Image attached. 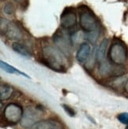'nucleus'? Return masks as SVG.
Instances as JSON below:
<instances>
[{
	"label": "nucleus",
	"mask_w": 128,
	"mask_h": 129,
	"mask_svg": "<svg viewBox=\"0 0 128 129\" xmlns=\"http://www.w3.org/2000/svg\"><path fill=\"white\" fill-rule=\"evenodd\" d=\"M44 58L46 64L56 71H61L65 64V57L59 49L53 47L44 48Z\"/></svg>",
	"instance_id": "1"
},
{
	"label": "nucleus",
	"mask_w": 128,
	"mask_h": 129,
	"mask_svg": "<svg viewBox=\"0 0 128 129\" xmlns=\"http://www.w3.org/2000/svg\"><path fill=\"white\" fill-rule=\"evenodd\" d=\"M109 59L112 64H116V66H123L127 61V50L124 45L121 43L116 42L114 43L108 52Z\"/></svg>",
	"instance_id": "2"
},
{
	"label": "nucleus",
	"mask_w": 128,
	"mask_h": 129,
	"mask_svg": "<svg viewBox=\"0 0 128 129\" xmlns=\"http://www.w3.org/2000/svg\"><path fill=\"white\" fill-rule=\"evenodd\" d=\"M42 117L43 113L40 109L35 107H28L24 111L22 118L21 120V125L25 128H30L36 123L39 122Z\"/></svg>",
	"instance_id": "3"
},
{
	"label": "nucleus",
	"mask_w": 128,
	"mask_h": 129,
	"mask_svg": "<svg viewBox=\"0 0 128 129\" xmlns=\"http://www.w3.org/2000/svg\"><path fill=\"white\" fill-rule=\"evenodd\" d=\"M22 107L17 103H9L6 105L3 111V116L6 120L10 124H17L21 121L23 116Z\"/></svg>",
	"instance_id": "4"
},
{
	"label": "nucleus",
	"mask_w": 128,
	"mask_h": 129,
	"mask_svg": "<svg viewBox=\"0 0 128 129\" xmlns=\"http://www.w3.org/2000/svg\"><path fill=\"white\" fill-rule=\"evenodd\" d=\"M79 23L81 28L86 32L96 31L97 22L94 16L89 11H83L79 16Z\"/></svg>",
	"instance_id": "5"
},
{
	"label": "nucleus",
	"mask_w": 128,
	"mask_h": 129,
	"mask_svg": "<svg viewBox=\"0 0 128 129\" xmlns=\"http://www.w3.org/2000/svg\"><path fill=\"white\" fill-rule=\"evenodd\" d=\"M53 40L55 44L56 45L57 48H58L61 52L65 55L67 56L70 54V49H71V44L69 40V39L67 38V36L61 33H56L53 36Z\"/></svg>",
	"instance_id": "6"
},
{
	"label": "nucleus",
	"mask_w": 128,
	"mask_h": 129,
	"mask_svg": "<svg viewBox=\"0 0 128 129\" xmlns=\"http://www.w3.org/2000/svg\"><path fill=\"white\" fill-rule=\"evenodd\" d=\"M60 24L64 28H71L77 24L76 14L72 9L67 8L60 17Z\"/></svg>",
	"instance_id": "7"
},
{
	"label": "nucleus",
	"mask_w": 128,
	"mask_h": 129,
	"mask_svg": "<svg viewBox=\"0 0 128 129\" xmlns=\"http://www.w3.org/2000/svg\"><path fill=\"white\" fill-rule=\"evenodd\" d=\"M91 54V47L87 43H83L80 45V47L77 51L76 58L80 63L86 62Z\"/></svg>",
	"instance_id": "8"
},
{
	"label": "nucleus",
	"mask_w": 128,
	"mask_h": 129,
	"mask_svg": "<svg viewBox=\"0 0 128 129\" xmlns=\"http://www.w3.org/2000/svg\"><path fill=\"white\" fill-rule=\"evenodd\" d=\"M30 129H62V127L56 120H45L37 122L33 126H32Z\"/></svg>",
	"instance_id": "9"
},
{
	"label": "nucleus",
	"mask_w": 128,
	"mask_h": 129,
	"mask_svg": "<svg viewBox=\"0 0 128 129\" xmlns=\"http://www.w3.org/2000/svg\"><path fill=\"white\" fill-rule=\"evenodd\" d=\"M6 34L9 39L13 40H21L22 39V31L14 23L10 22L8 29H7V31H6Z\"/></svg>",
	"instance_id": "10"
},
{
	"label": "nucleus",
	"mask_w": 128,
	"mask_h": 129,
	"mask_svg": "<svg viewBox=\"0 0 128 129\" xmlns=\"http://www.w3.org/2000/svg\"><path fill=\"white\" fill-rule=\"evenodd\" d=\"M108 46V40L104 39L100 43L97 51V59L99 63H103L104 61Z\"/></svg>",
	"instance_id": "11"
},
{
	"label": "nucleus",
	"mask_w": 128,
	"mask_h": 129,
	"mask_svg": "<svg viewBox=\"0 0 128 129\" xmlns=\"http://www.w3.org/2000/svg\"><path fill=\"white\" fill-rule=\"evenodd\" d=\"M13 93H14V88L10 85L6 84V83L1 84V87H0V99L1 101L9 99L12 96Z\"/></svg>",
	"instance_id": "12"
},
{
	"label": "nucleus",
	"mask_w": 128,
	"mask_h": 129,
	"mask_svg": "<svg viewBox=\"0 0 128 129\" xmlns=\"http://www.w3.org/2000/svg\"><path fill=\"white\" fill-rule=\"evenodd\" d=\"M12 49L14 50L15 52H17V54H21L22 56L25 57H29L30 56V53L29 50L27 49V47L25 46V45L20 43H14L12 44Z\"/></svg>",
	"instance_id": "13"
},
{
	"label": "nucleus",
	"mask_w": 128,
	"mask_h": 129,
	"mask_svg": "<svg viewBox=\"0 0 128 129\" xmlns=\"http://www.w3.org/2000/svg\"><path fill=\"white\" fill-rule=\"evenodd\" d=\"M1 69L3 70H4L5 72L8 73H18V74H20V75L25 76V77H27V78H29L28 75H26L25 73L21 72L20 70L15 69L14 67L10 66V64H8L7 63H6V62H4L3 61H1Z\"/></svg>",
	"instance_id": "14"
},
{
	"label": "nucleus",
	"mask_w": 128,
	"mask_h": 129,
	"mask_svg": "<svg viewBox=\"0 0 128 129\" xmlns=\"http://www.w3.org/2000/svg\"><path fill=\"white\" fill-rule=\"evenodd\" d=\"M98 36H99V34L97 31H90V32H88L86 35V40L92 44H94L97 42V39H98Z\"/></svg>",
	"instance_id": "15"
},
{
	"label": "nucleus",
	"mask_w": 128,
	"mask_h": 129,
	"mask_svg": "<svg viewBox=\"0 0 128 129\" xmlns=\"http://www.w3.org/2000/svg\"><path fill=\"white\" fill-rule=\"evenodd\" d=\"M3 11L7 15H12L14 13V7L13 4L11 3H6L4 6V8H3Z\"/></svg>",
	"instance_id": "16"
},
{
	"label": "nucleus",
	"mask_w": 128,
	"mask_h": 129,
	"mask_svg": "<svg viewBox=\"0 0 128 129\" xmlns=\"http://www.w3.org/2000/svg\"><path fill=\"white\" fill-rule=\"evenodd\" d=\"M10 22L4 18H1V32L2 33H6V31L8 29Z\"/></svg>",
	"instance_id": "17"
},
{
	"label": "nucleus",
	"mask_w": 128,
	"mask_h": 129,
	"mask_svg": "<svg viewBox=\"0 0 128 129\" xmlns=\"http://www.w3.org/2000/svg\"><path fill=\"white\" fill-rule=\"evenodd\" d=\"M117 118L122 124H128V113H122L119 114Z\"/></svg>",
	"instance_id": "18"
},
{
	"label": "nucleus",
	"mask_w": 128,
	"mask_h": 129,
	"mask_svg": "<svg viewBox=\"0 0 128 129\" xmlns=\"http://www.w3.org/2000/svg\"><path fill=\"white\" fill-rule=\"evenodd\" d=\"M62 106L63 108V109L65 110V112L70 116V117H74L75 113L74 111V109L71 108V107H70L69 106L67 105H65V104H62Z\"/></svg>",
	"instance_id": "19"
},
{
	"label": "nucleus",
	"mask_w": 128,
	"mask_h": 129,
	"mask_svg": "<svg viewBox=\"0 0 128 129\" xmlns=\"http://www.w3.org/2000/svg\"><path fill=\"white\" fill-rule=\"evenodd\" d=\"M124 89H125V91L128 94V79H127V80H126V81Z\"/></svg>",
	"instance_id": "20"
},
{
	"label": "nucleus",
	"mask_w": 128,
	"mask_h": 129,
	"mask_svg": "<svg viewBox=\"0 0 128 129\" xmlns=\"http://www.w3.org/2000/svg\"><path fill=\"white\" fill-rule=\"evenodd\" d=\"M14 2H22V0H14Z\"/></svg>",
	"instance_id": "21"
},
{
	"label": "nucleus",
	"mask_w": 128,
	"mask_h": 129,
	"mask_svg": "<svg viewBox=\"0 0 128 129\" xmlns=\"http://www.w3.org/2000/svg\"><path fill=\"white\" fill-rule=\"evenodd\" d=\"M126 129H128V125L126 126Z\"/></svg>",
	"instance_id": "22"
}]
</instances>
